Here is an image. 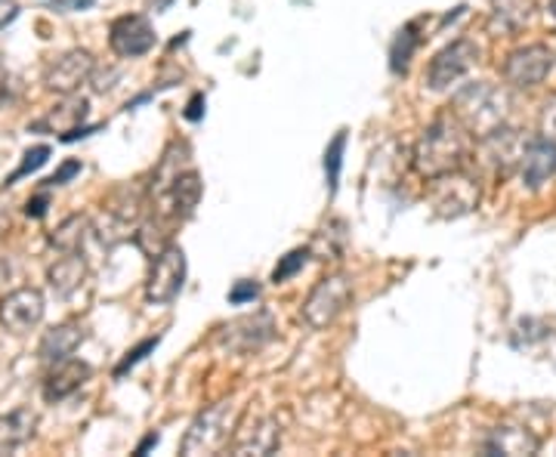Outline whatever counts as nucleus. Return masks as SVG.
Returning <instances> with one entry per match:
<instances>
[{
	"label": "nucleus",
	"instance_id": "obj_1",
	"mask_svg": "<svg viewBox=\"0 0 556 457\" xmlns=\"http://www.w3.org/2000/svg\"><path fill=\"white\" fill-rule=\"evenodd\" d=\"M477 155V137L452 115L442 112L424 127L412 149V167L420 179H437L467 167Z\"/></svg>",
	"mask_w": 556,
	"mask_h": 457
},
{
	"label": "nucleus",
	"instance_id": "obj_2",
	"mask_svg": "<svg viewBox=\"0 0 556 457\" xmlns=\"http://www.w3.org/2000/svg\"><path fill=\"white\" fill-rule=\"evenodd\" d=\"M448 112L455 115L473 137H485L497 127L510 124V97L507 90H501L489 80H477V84H467L455 93V100L448 105Z\"/></svg>",
	"mask_w": 556,
	"mask_h": 457
},
{
	"label": "nucleus",
	"instance_id": "obj_3",
	"mask_svg": "<svg viewBox=\"0 0 556 457\" xmlns=\"http://www.w3.org/2000/svg\"><path fill=\"white\" fill-rule=\"evenodd\" d=\"M239 420L241 408L236 405V398H219L214 405H207V408L199 411L195 420L189 423L186 436L179 442V455H219L223 448H229V442L236 436Z\"/></svg>",
	"mask_w": 556,
	"mask_h": 457
},
{
	"label": "nucleus",
	"instance_id": "obj_4",
	"mask_svg": "<svg viewBox=\"0 0 556 457\" xmlns=\"http://www.w3.org/2000/svg\"><path fill=\"white\" fill-rule=\"evenodd\" d=\"M350 303H353V281H350V276L331 272V276L316 281V288L306 294L303 306H300V318H303L306 328L325 331L328 325H334L346 313Z\"/></svg>",
	"mask_w": 556,
	"mask_h": 457
},
{
	"label": "nucleus",
	"instance_id": "obj_5",
	"mask_svg": "<svg viewBox=\"0 0 556 457\" xmlns=\"http://www.w3.org/2000/svg\"><path fill=\"white\" fill-rule=\"evenodd\" d=\"M430 201H433V211L442 219H457L473 214L482 199V189H479V177L470 174L467 167H460L455 174H445V177L430 179Z\"/></svg>",
	"mask_w": 556,
	"mask_h": 457
},
{
	"label": "nucleus",
	"instance_id": "obj_6",
	"mask_svg": "<svg viewBox=\"0 0 556 457\" xmlns=\"http://www.w3.org/2000/svg\"><path fill=\"white\" fill-rule=\"evenodd\" d=\"M554 50L547 43H526L501 62V75L514 90H535L554 72Z\"/></svg>",
	"mask_w": 556,
	"mask_h": 457
},
{
	"label": "nucleus",
	"instance_id": "obj_7",
	"mask_svg": "<svg viewBox=\"0 0 556 457\" xmlns=\"http://www.w3.org/2000/svg\"><path fill=\"white\" fill-rule=\"evenodd\" d=\"M97 75V56L90 50H65L43 65V87L56 97H75Z\"/></svg>",
	"mask_w": 556,
	"mask_h": 457
},
{
	"label": "nucleus",
	"instance_id": "obj_8",
	"mask_svg": "<svg viewBox=\"0 0 556 457\" xmlns=\"http://www.w3.org/2000/svg\"><path fill=\"white\" fill-rule=\"evenodd\" d=\"M526 145H529V137L517 127H510V124H504V127H497V130L477 140L479 161L501 179L519 170V158H522Z\"/></svg>",
	"mask_w": 556,
	"mask_h": 457
},
{
	"label": "nucleus",
	"instance_id": "obj_9",
	"mask_svg": "<svg viewBox=\"0 0 556 457\" xmlns=\"http://www.w3.org/2000/svg\"><path fill=\"white\" fill-rule=\"evenodd\" d=\"M186 284V254L179 244H167L161 254L152 257V269L146 279V300L155 306H167L179 297Z\"/></svg>",
	"mask_w": 556,
	"mask_h": 457
},
{
	"label": "nucleus",
	"instance_id": "obj_10",
	"mask_svg": "<svg viewBox=\"0 0 556 457\" xmlns=\"http://www.w3.org/2000/svg\"><path fill=\"white\" fill-rule=\"evenodd\" d=\"M479 43L470 38H457L452 40L448 47H442L437 56L430 60L427 65V87L430 90H445V87H452L455 80H460L473 65L479 62Z\"/></svg>",
	"mask_w": 556,
	"mask_h": 457
},
{
	"label": "nucleus",
	"instance_id": "obj_11",
	"mask_svg": "<svg viewBox=\"0 0 556 457\" xmlns=\"http://www.w3.org/2000/svg\"><path fill=\"white\" fill-rule=\"evenodd\" d=\"M276 334V321L269 313H254V316H241L229 325H223L217 331V343L229 353H239V356H248V353H257L260 346H266Z\"/></svg>",
	"mask_w": 556,
	"mask_h": 457
},
{
	"label": "nucleus",
	"instance_id": "obj_12",
	"mask_svg": "<svg viewBox=\"0 0 556 457\" xmlns=\"http://www.w3.org/2000/svg\"><path fill=\"white\" fill-rule=\"evenodd\" d=\"M281 448V423L273 415H257L254 420H239L236 436L229 442L232 455H276Z\"/></svg>",
	"mask_w": 556,
	"mask_h": 457
},
{
	"label": "nucleus",
	"instance_id": "obj_13",
	"mask_svg": "<svg viewBox=\"0 0 556 457\" xmlns=\"http://www.w3.org/2000/svg\"><path fill=\"white\" fill-rule=\"evenodd\" d=\"M43 294L38 288H16L0 300V325L10 334H28L43 321Z\"/></svg>",
	"mask_w": 556,
	"mask_h": 457
},
{
	"label": "nucleus",
	"instance_id": "obj_14",
	"mask_svg": "<svg viewBox=\"0 0 556 457\" xmlns=\"http://www.w3.org/2000/svg\"><path fill=\"white\" fill-rule=\"evenodd\" d=\"M109 47L115 56H124V60H137V56H146L152 47H155V28L146 16H121V20L112 22L109 28Z\"/></svg>",
	"mask_w": 556,
	"mask_h": 457
},
{
	"label": "nucleus",
	"instance_id": "obj_15",
	"mask_svg": "<svg viewBox=\"0 0 556 457\" xmlns=\"http://www.w3.org/2000/svg\"><path fill=\"white\" fill-rule=\"evenodd\" d=\"M90 365L87 361H80V358H62V361H53V368L47 371V378H43V386H40V393L43 398L50 402V405H56L62 398L75 396L80 386L90 380Z\"/></svg>",
	"mask_w": 556,
	"mask_h": 457
},
{
	"label": "nucleus",
	"instance_id": "obj_16",
	"mask_svg": "<svg viewBox=\"0 0 556 457\" xmlns=\"http://www.w3.org/2000/svg\"><path fill=\"white\" fill-rule=\"evenodd\" d=\"M519 177L526 189H541L551 177H556V140L535 137L529 140L519 158Z\"/></svg>",
	"mask_w": 556,
	"mask_h": 457
},
{
	"label": "nucleus",
	"instance_id": "obj_17",
	"mask_svg": "<svg viewBox=\"0 0 556 457\" xmlns=\"http://www.w3.org/2000/svg\"><path fill=\"white\" fill-rule=\"evenodd\" d=\"M541 439L519 423H497L485 439V455H507V457H529L538 455Z\"/></svg>",
	"mask_w": 556,
	"mask_h": 457
},
{
	"label": "nucleus",
	"instance_id": "obj_18",
	"mask_svg": "<svg viewBox=\"0 0 556 457\" xmlns=\"http://www.w3.org/2000/svg\"><path fill=\"white\" fill-rule=\"evenodd\" d=\"M38 433V415L31 408H13L0 418V455H16Z\"/></svg>",
	"mask_w": 556,
	"mask_h": 457
},
{
	"label": "nucleus",
	"instance_id": "obj_19",
	"mask_svg": "<svg viewBox=\"0 0 556 457\" xmlns=\"http://www.w3.org/2000/svg\"><path fill=\"white\" fill-rule=\"evenodd\" d=\"M80 343H84V325H80V321H62V325H53V328L40 338L38 356L53 365V361L75 356V350H78Z\"/></svg>",
	"mask_w": 556,
	"mask_h": 457
},
{
	"label": "nucleus",
	"instance_id": "obj_20",
	"mask_svg": "<svg viewBox=\"0 0 556 457\" xmlns=\"http://www.w3.org/2000/svg\"><path fill=\"white\" fill-rule=\"evenodd\" d=\"M186 161H189V145H186V142H170L167 152L161 155L155 174H152V182H149V195H152V199L170 195L174 182L189 170Z\"/></svg>",
	"mask_w": 556,
	"mask_h": 457
},
{
	"label": "nucleus",
	"instance_id": "obj_21",
	"mask_svg": "<svg viewBox=\"0 0 556 457\" xmlns=\"http://www.w3.org/2000/svg\"><path fill=\"white\" fill-rule=\"evenodd\" d=\"M84 281H87V263H84L80 254H62V257L47 269V284H50V291L60 294V297L75 294Z\"/></svg>",
	"mask_w": 556,
	"mask_h": 457
},
{
	"label": "nucleus",
	"instance_id": "obj_22",
	"mask_svg": "<svg viewBox=\"0 0 556 457\" xmlns=\"http://www.w3.org/2000/svg\"><path fill=\"white\" fill-rule=\"evenodd\" d=\"M90 232H93V223L90 217H84V214H72V217H65L50 232V244L60 251V254H80V247L87 244L90 239Z\"/></svg>",
	"mask_w": 556,
	"mask_h": 457
},
{
	"label": "nucleus",
	"instance_id": "obj_23",
	"mask_svg": "<svg viewBox=\"0 0 556 457\" xmlns=\"http://www.w3.org/2000/svg\"><path fill=\"white\" fill-rule=\"evenodd\" d=\"M201 192H204V182H201L199 170H186L182 177L174 182V189H170V201H174V217L179 219H189L195 214V207H199Z\"/></svg>",
	"mask_w": 556,
	"mask_h": 457
},
{
	"label": "nucleus",
	"instance_id": "obj_24",
	"mask_svg": "<svg viewBox=\"0 0 556 457\" xmlns=\"http://www.w3.org/2000/svg\"><path fill=\"white\" fill-rule=\"evenodd\" d=\"M417 43H420V35H417V22L412 25H405L402 31L393 40V47H390V68L396 72V75H405L408 72V62L415 56Z\"/></svg>",
	"mask_w": 556,
	"mask_h": 457
},
{
	"label": "nucleus",
	"instance_id": "obj_25",
	"mask_svg": "<svg viewBox=\"0 0 556 457\" xmlns=\"http://www.w3.org/2000/svg\"><path fill=\"white\" fill-rule=\"evenodd\" d=\"M529 22V0H501L492 16V25H501L504 35H517Z\"/></svg>",
	"mask_w": 556,
	"mask_h": 457
},
{
	"label": "nucleus",
	"instance_id": "obj_26",
	"mask_svg": "<svg viewBox=\"0 0 556 457\" xmlns=\"http://www.w3.org/2000/svg\"><path fill=\"white\" fill-rule=\"evenodd\" d=\"M134 241H137L139 251H146L149 257H155V254H161L170 244L167 241V226L161 219H146L137 232H134Z\"/></svg>",
	"mask_w": 556,
	"mask_h": 457
},
{
	"label": "nucleus",
	"instance_id": "obj_27",
	"mask_svg": "<svg viewBox=\"0 0 556 457\" xmlns=\"http://www.w3.org/2000/svg\"><path fill=\"white\" fill-rule=\"evenodd\" d=\"M343 149H346V130H340L338 137L331 140V145H328V152H325V170H328V186H331V192H338Z\"/></svg>",
	"mask_w": 556,
	"mask_h": 457
},
{
	"label": "nucleus",
	"instance_id": "obj_28",
	"mask_svg": "<svg viewBox=\"0 0 556 457\" xmlns=\"http://www.w3.org/2000/svg\"><path fill=\"white\" fill-rule=\"evenodd\" d=\"M47 158H50V145H35V149H28L25 155H22V164L16 167V174L7 179V186H13L16 179L28 177L31 170H38V167H43L47 164Z\"/></svg>",
	"mask_w": 556,
	"mask_h": 457
},
{
	"label": "nucleus",
	"instance_id": "obj_29",
	"mask_svg": "<svg viewBox=\"0 0 556 457\" xmlns=\"http://www.w3.org/2000/svg\"><path fill=\"white\" fill-rule=\"evenodd\" d=\"M306 257H309V251H306V247H298V251H291L288 257H281V263L273 269V281L281 284V281L291 279V276H298L300 269H303V263H306Z\"/></svg>",
	"mask_w": 556,
	"mask_h": 457
},
{
	"label": "nucleus",
	"instance_id": "obj_30",
	"mask_svg": "<svg viewBox=\"0 0 556 457\" xmlns=\"http://www.w3.org/2000/svg\"><path fill=\"white\" fill-rule=\"evenodd\" d=\"M538 137H547V140H556V93H551L541 112H538Z\"/></svg>",
	"mask_w": 556,
	"mask_h": 457
},
{
	"label": "nucleus",
	"instance_id": "obj_31",
	"mask_svg": "<svg viewBox=\"0 0 556 457\" xmlns=\"http://www.w3.org/2000/svg\"><path fill=\"white\" fill-rule=\"evenodd\" d=\"M155 346H159V338L142 340L137 350H130V353L124 356V361H121L118 368H115V378H124V375H127V371H130V368H134L137 361H142V358H146V353H152Z\"/></svg>",
	"mask_w": 556,
	"mask_h": 457
},
{
	"label": "nucleus",
	"instance_id": "obj_32",
	"mask_svg": "<svg viewBox=\"0 0 556 457\" xmlns=\"http://www.w3.org/2000/svg\"><path fill=\"white\" fill-rule=\"evenodd\" d=\"M260 294V284L257 281H239L232 291H229V303H236V306H241V303H248V300H254Z\"/></svg>",
	"mask_w": 556,
	"mask_h": 457
},
{
	"label": "nucleus",
	"instance_id": "obj_33",
	"mask_svg": "<svg viewBox=\"0 0 556 457\" xmlns=\"http://www.w3.org/2000/svg\"><path fill=\"white\" fill-rule=\"evenodd\" d=\"M75 174H80V161H65L60 170H56L53 177L47 179L43 186H47V189H56V186H65L68 179L75 177Z\"/></svg>",
	"mask_w": 556,
	"mask_h": 457
},
{
	"label": "nucleus",
	"instance_id": "obj_34",
	"mask_svg": "<svg viewBox=\"0 0 556 457\" xmlns=\"http://www.w3.org/2000/svg\"><path fill=\"white\" fill-rule=\"evenodd\" d=\"M97 0H50L47 7L53 10V13H80V10H90Z\"/></svg>",
	"mask_w": 556,
	"mask_h": 457
},
{
	"label": "nucleus",
	"instance_id": "obj_35",
	"mask_svg": "<svg viewBox=\"0 0 556 457\" xmlns=\"http://www.w3.org/2000/svg\"><path fill=\"white\" fill-rule=\"evenodd\" d=\"M13 100H16V84H13V75L0 65V109H7Z\"/></svg>",
	"mask_w": 556,
	"mask_h": 457
},
{
	"label": "nucleus",
	"instance_id": "obj_36",
	"mask_svg": "<svg viewBox=\"0 0 556 457\" xmlns=\"http://www.w3.org/2000/svg\"><path fill=\"white\" fill-rule=\"evenodd\" d=\"M20 20V3L16 0H0V28Z\"/></svg>",
	"mask_w": 556,
	"mask_h": 457
},
{
	"label": "nucleus",
	"instance_id": "obj_37",
	"mask_svg": "<svg viewBox=\"0 0 556 457\" xmlns=\"http://www.w3.org/2000/svg\"><path fill=\"white\" fill-rule=\"evenodd\" d=\"M47 204H50V195H47V192H40V195H35V199H28V204H25V214H28V217H43V214H47Z\"/></svg>",
	"mask_w": 556,
	"mask_h": 457
},
{
	"label": "nucleus",
	"instance_id": "obj_38",
	"mask_svg": "<svg viewBox=\"0 0 556 457\" xmlns=\"http://www.w3.org/2000/svg\"><path fill=\"white\" fill-rule=\"evenodd\" d=\"M152 445H159V433H149V436L142 439V442L137 445V455H146V452H149Z\"/></svg>",
	"mask_w": 556,
	"mask_h": 457
},
{
	"label": "nucleus",
	"instance_id": "obj_39",
	"mask_svg": "<svg viewBox=\"0 0 556 457\" xmlns=\"http://www.w3.org/2000/svg\"><path fill=\"white\" fill-rule=\"evenodd\" d=\"M199 105H201V97H195V100L189 102V112H186V118H189V120H199V118H201V109H199Z\"/></svg>",
	"mask_w": 556,
	"mask_h": 457
},
{
	"label": "nucleus",
	"instance_id": "obj_40",
	"mask_svg": "<svg viewBox=\"0 0 556 457\" xmlns=\"http://www.w3.org/2000/svg\"><path fill=\"white\" fill-rule=\"evenodd\" d=\"M551 13H554V20H556V0H551Z\"/></svg>",
	"mask_w": 556,
	"mask_h": 457
}]
</instances>
